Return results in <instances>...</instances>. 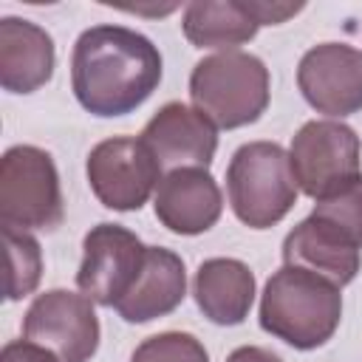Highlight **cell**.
I'll return each instance as SVG.
<instances>
[{
  "instance_id": "obj_1",
  "label": "cell",
  "mask_w": 362,
  "mask_h": 362,
  "mask_svg": "<svg viewBox=\"0 0 362 362\" xmlns=\"http://www.w3.org/2000/svg\"><path fill=\"white\" fill-rule=\"evenodd\" d=\"M164 74L150 37L127 25L99 23L85 28L71 51V90L99 119L127 116L141 107Z\"/></svg>"
},
{
  "instance_id": "obj_2",
  "label": "cell",
  "mask_w": 362,
  "mask_h": 362,
  "mask_svg": "<svg viewBox=\"0 0 362 362\" xmlns=\"http://www.w3.org/2000/svg\"><path fill=\"white\" fill-rule=\"evenodd\" d=\"M257 320L260 328L274 339L297 351H314L325 345L339 328V286L308 269L283 263L263 286Z\"/></svg>"
},
{
  "instance_id": "obj_3",
  "label": "cell",
  "mask_w": 362,
  "mask_h": 362,
  "mask_svg": "<svg viewBox=\"0 0 362 362\" xmlns=\"http://www.w3.org/2000/svg\"><path fill=\"white\" fill-rule=\"evenodd\" d=\"M189 99L218 130L255 124L272 99L269 68L249 51H218L192 65Z\"/></svg>"
},
{
  "instance_id": "obj_4",
  "label": "cell",
  "mask_w": 362,
  "mask_h": 362,
  "mask_svg": "<svg viewBox=\"0 0 362 362\" xmlns=\"http://www.w3.org/2000/svg\"><path fill=\"white\" fill-rule=\"evenodd\" d=\"M300 187L288 150L277 141H246L226 164V198L235 218L249 229L277 226L297 204Z\"/></svg>"
},
{
  "instance_id": "obj_5",
  "label": "cell",
  "mask_w": 362,
  "mask_h": 362,
  "mask_svg": "<svg viewBox=\"0 0 362 362\" xmlns=\"http://www.w3.org/2000/svg\"><path fill=\"white\" fill-rule=\"evenodd\" d=\"M65 218L59 173L48 150L14 144L0 158V223L54 232Z\"/></svg>"
},
{
  "instance_id": "obj_6",
  "label": "cell",
  "mask_w": 362,
  "mask_h": 362,
  "mask_svg": "<svg viewBox=\"0 0 362 362\" xmlns=\"http://www.w3.org/2000/svg\"><path fill=\"white\" fill-rule=\"evenodd\" d=\"M362 141L356 130L339 119L305 122L288 144V161L303 195L320 201L354 175H359Z\"/></svg>"
},
{
  "instance_id": "obj_7",
  "label": "cell",
  "mask_w": 362,
  "mask_h": 362,
  "mask_svg": "<svg viewBox=\"0 0 362 362\" xmlns=\"http://www.w3.org/2000/svg\"><path fill=\"white\" fill-rule=\"evenodd\" d=\"M85 173L96 201L113 212H139L164 175L147 144L133 136H110L93 144Z\"/></svg>"
},
{
  "instance_id": "obj_8",
  "label": "cell",
  "mask_w": 362,
  "mask_h": 362,
  "mask_svg": "<svg viewBox=\"0 0 362 362\" xmlns=\"http://www.w3.org/2000/svg\"><path fill=\"white\" fill-rule=\"evenodd\" d=\"M96 303L82 291L48 288L23 314V339L54 351L62 362H90L99 348Z\"/></svg>"
},
{
  "instance_id": "obj_9",
  "label": "cell",
  "mask_w": 362,
  "mask_h": 362,
  "mask_svg": "<svg viewBox=\"0 0 362 362\" xmlns=\"http://www.w3.org/2000/svg\"><path fill=\"white\" fill-rule=\"evenodd\" d=\"M147 246L122 223H96L82 238L76 288L96 305L116 308L144 269Z\"/></svg>"
},
{
  "instance_id": "obj_10",
  "label": "cell",
  "mask_w": 362,
  "mask_h": 362,
  "mask_svg": "<svg viewBox=\"0 0 362 362\" xmlns=\"http://www.w3.org/2000/svg\"><path fill=\"white\" fill-rule=\"evenodd\" d=\"M297 88L303 99L328 119H345L362 110V51L348 42L311 45L297 62Z\"/></svg>"
},
{
  "instance_id": "obj_11",
  "label": "cell",
  "mask_w": 362,
  "mask_h": 362,
  "mask_svg": "<svg viewBox=\"0 0 362 362\" xmlns=\"http://www.w3.org/2000/svg\"><path fill=\"white\" fill-rule=\"evenodd\" d=\"M139 139L147 144L161 173L181 167L209 170L218 150V127L192 105L167 102L141 127Z\"/></svg>"
},
{
  "instance_id": "obj_12",
  "label": "cell",
  "mask_w": 362,
  "mask_h": 362,
  "mask_svg": "<svg viewBox=\"0 0 362 362\" xmlns=\"http://www.w3.org/2000/svg\"><path fill=\"white\" fill-rule=\"evenodd\" d=\"M156 218L173 235H204L223 212V195L218 181L204 167H181L164 173L153 195Z\"/></svg>"
},
{
  "instance_id": "obj_13",
  "label": "cell",
  "mask_w": 362,
  "mask_h": 362,
  "mask_svg": "<svg viewBox=\"0 0 362 362\" xmlns=\"http://www.w3.org/2000/svg\"><path fill=\"white\" fill-rule=\"evenodd\" d=\"M283 263L308 269L342 288L356 280L362 249L339 226L311 212L283 238Z\"/></svg>"
},
{
  "instance_id": "obj_14",
  "label": "cell",
  "mask_w": 362,
  "mask_h": 362,
  "mask_svg": "<svg viewBox=\"0 0 362 362\" xmlns=\"http://www.w3.org/2000/svg\"><path fill=\"white\" fill-rule=\"evenodd\" d=\"M57 51L51 34L23 17L0 20V85L8 93H34L51 82Z\"/></svg>"
},
{
  "instance_id": "obj_15",
  "label": "cell",
  "mask_w": 362,
  "mask_h": 362,
  "mask_svg": "<svg viewBox=\"0 0 362 362\" xmlns=\"http://www.w3.org/2000/svg\"><path fill=\"white\" fill-rule=\"evenodd\" d=\"M187 297V269L181 255L164 246H147L144 269L124 300L116 305V314L130 322H153L158 317L173 314Z\"/></svg>"
},
{
  "instance_id": "obj_16",
  "label": "cell",
  "mask_w": 362,
  "mask_h": 362,
  "mask_svg": "<svg viewBox=\"0 0 362 362\" xmlns=\"http://www.w3.org/2000/svg\"><path fill=\"white\" fill-rule=\"evenodd\" d=\"M255 294V272L238 257H206L195 269V305L215 325H240L252 311Z\"/></svg>"
},
{
  "instance_id": "obj_17",
  "label": "cell",
  "mask_w": 362,
  "mask_h": 362,
  "mask_svg": "<svg viewBox=\"0 0 362 362\" xmlns=\"http://www.w3.org/2000/svg\"><path fill=\"white\" fill-rule=\"evenodd\" d=\"M260 23L249 0H195L184 6L181 31L195 48L238 51L255 40Z\"/></svg>"
},
{
  "instance_id": "obj_18",
  "label": "cell",
  "mask_w": 362,
  "mask_h": 362,
  "mask_svg": "<svg viewBox=\"0 0 362 362\" xmlns=\"http://www.w3.org/2000/svg\"><path fill=\"white\" fill-rule=\"evenodd\" d=\"M3 240H6V263H8L6 300L17 303V300L34 294V288L40 286L42 249L34 235H28L23 229H11V226H3Z\"/></svg>"
},
{
  "instance_id": "obj_19",
  "label": "cell",
  "mask_w": 362,
  "mask_h": 362,
  "mask_svg": "<svg viewBox=\"0 0 362 362\" xmlns=\"http://www.w3.org/2000/svg\"><path fill=\"white\" fill-rule=\"evenodd\" d=\"M311 212L339 226L362 249V173L337 187L334 192L322 195L320 201H314Z\"/></svg>"
},
{
  "instance_id": "obj_20",
  "label": "cell",
  "mask_w": 362,
  "mask_h": 362,
  "mask_svg": "<svg viewBox=\"0 0 362 362\" xmlns=\"http://www.w3.org/2000/svg\"><path fill=\"white\" fill-rule=\"evenodd\" d=\"M130 362H209V354L189 331H161L141 339Z\"/></svg>"
},
{
  "instance_id": "obj_21",
  "label": "cell",
  "mask_w": 362,
  "mask_h": 362,
  "mask_svg": "<svg viewBox=\"0 0 362 362\" xmlns=\"http://www.w3.org/2000/svg\"><path fill=\"white\" fill-rule=\"evenodd\" d=\"M0 362H62V359L31 339H8L0 351Z\"/></svg>"
},
{
  "instance_id": "obj_22",
  "label": "cell",
  "mask_w": 362,
  "mask_h": 362,
  "mask_svg": "<svg viewBox=\"0 0 362 362\" xmlns=\"http://www.w3.org/2000/svg\"><path fill=\"white\" fill-rule=\"evenodd\" d=\"M249 6L260 25H280L305 8L303 3H266V0H249Z\"/></svg>"
},
{
  "instance_id": "obj_23",
  "label": "cell",
  "mask_w": 362,
  "mask_h": 362,
  "mask_svg": "<svg viewBox=\"0 0 362 362\" xmlns=\"http://www.w3.org/2000/svg\"><path fill=\"white\" fill-rule=\"evenodd\" d=\"M226 362H283L274 351H269V348H260V345H240V348H235L229 356H226Z\"/></svg>"
}]
</instances>
